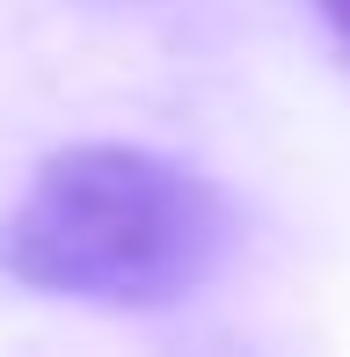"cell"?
I'll list each match as a JSON object with an SVG mask.
<instances>
[{"label": "cell", "instance_id": "6da1fadb", "mask_svg": "<svg viewBox=\"0 0 350 357\" xmlns=\"http://www.w3.org/2000/svg\"><path fill=\"white\" fill-rule=\"evenodd\" d=\"M234 248V204L212 175L153 146H59L0 212V278L44 299L146 314L212 284Z\"/></svg>", "mask_w": 350, "mask_h": 357}, {"label": "cell", "instance_id": "7a4b0ae2", "mask_svg": "<svg viewBox=\"0 0 350 357\" xmlns=\"http://www.w3.org/2000/svg\"><path fill=\"white\" fill-rule=\"evenodd\" d=\"M321 8H328V22H336V37L350 44V0H321Z\"/></svg>", "mask_w": 350, "mask_h": 357}]
</instances>
